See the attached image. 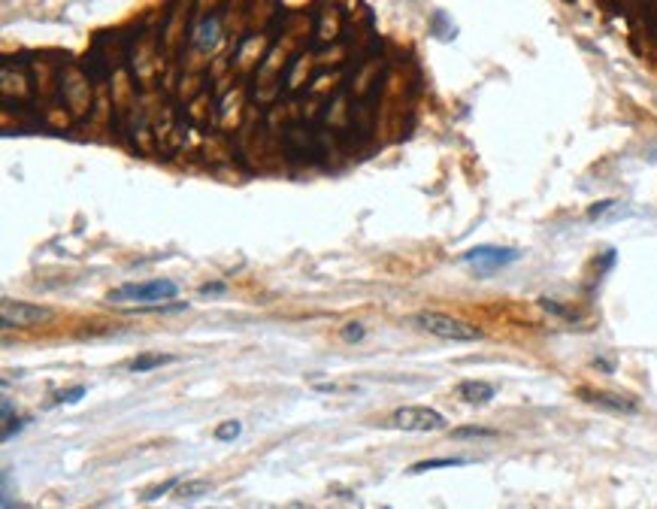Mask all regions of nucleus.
<instances>
[{"instance_id": "obj_5", "label": "nucleus", "mask_w": 657, "mask_h": 509, "mask_svg": "<svg viewBox=\"0 0 657 509\" xmlns=\"http://www.w3.org/2000/svg\"><path fill=\"white\" fill-rule=\"evenodd\" d=\"M49 319H52V310H49V306L24 303V300H3V303H0V324H3V331L31 328V324H40Z\"/></svg>"}, {"instance_id": "obj_10", "label": "nucleus", "mask_w": 657, "mask_h": 509, "mask_svg": "<svg viewBox=\"0 0 657 509\" xmlns=\"http://www.w3.org/2000/svg\"><path fill=\"white\" fill-rule=\"evenodd\" d=\"M470 464V458H430V461H418L409 467V473H427V470H439V467H463Z\"/></svg>"}, {"instance_id": "obj_16", "label": "nucleus", "mask_w": 657, "mask_h": 509, "mask_svg": "<svg viewBox=\"0 0 657 509\" xmlns=\"http://www.w3.org/2000/svg\"><path fill=\"white\" fill-rule=\"evenodd\" d=\"M364 337H367V331H364V324H357V322H352V324H345V328H343V340H345V343H361Z\"/></svg>"}, {"instance_id": "obj_18", "label": "nucleus", "mask_w": 657, "mask_h": 509, "mask_svg": "<svg viewBox=\"0 0 657 509\" xmlns=\"http://www.w3.org/2000/svg\"><path fill=\"white\" fill-rule=\"evenodd\" d=\"M224 285H200V294H221Z\"/></svg>"}, {"instance_id": "obj_13", "label": "nucleus", "mask_w": 657, "mask_h": 509, "mask_svg": "<svg viewBox=\"0 0 657 509\" xmlns=\"http://www.w3.org/2000/svg\"><path fill=\"white\" fill-rule=\"evenodd\" d=\"M170 488H179V479H167V482H161V485H155V488H148L146 494H143V500L146 503H155V500H161L164 494H167Z\"/></svg>"}, {"instance_id": "obj_15", "label": "nucleus", "mask_w": 657, "mask_h": 509, "mask_svg": "<svg viewBox=\"0 0 657 509\" xmlns=\"http://www.w3.org/2000/svg\"><path fill=\"white\" fill-rule=\"evenodd\" d=\"M182 310H188V303H167V306L152 303V306H137V310H130V312H182Z\"/></svg>"}, {"instance_id": "obj_12", "label": "nucleus", "mask_w": 657, "mask_h": 509, "mask_svg": "<svg viewBox=\"0 0 657 509\" xmlns=\"http://www.w3.org/2000/svg\"><path fill=\"white\" fill-rule=\"evenodd\" d=\"M239 433H243V424L239 422H224V424L215 428V440H219V443H230V440H237Z\"/></svg>"}, {"instance_id": "obj_17", "label": "nucleus", "mask_w": 657, "mask_h": 509, "mask_svg": "<svg viewBox=\"0 0 657 509\" xmlns=\"http://www.w3.org/2000/svg\"><path fill=\"white\" fill-rule=\"evenodd\" d=\"M82 397H85V385H73V388L58 394V403H76V400H82Z\"/></svg>"}, {"instance_id": "obj_7", "label": "nucleus", "mask_w": 657, "mask_h": 509, "mask_svg": "<svg viewBox=\"0 0 657 509\" xmlns=\"http://www.w3.org/2000/svg\"><path fill=\"white\" fill-rule=\"evenodd\" d=\"M581 397H588L590 403L606 406V410L615 412H636V403L630 397H618V394H606V391H581Z\"/></svg>"}, {"instance_id": "obj_8", "label": "nucleus", "mask_w": 657, "mask_h": 509, "mask_svg": "<svg viewBox=\"0 0 657 509\" xmlns=\"http://www.w3.org/2000/svg\"><path fill=\"white\" fill-rule=\"evenodd\" d=\"M176 361H179V355H161V352H155V355H137L134 361H128L124 367H128L130 373H148V370H157V367L176 364Z\"/></svg>"}, {"instance_id": "obj_9", "label": "nucleus", "mask_w": 657, "mask_h": 509, "mask_svg": "<svg viewBox=\"0 0 657 509\" xmlns=\"http://www.w3.org/2000/svg\"><path fill=\"white\" fill-rule=\"evenodd\" d=\"M210 491H212V482H206V479H188V482H179L176 497H179V500H197V497L210 494Z\"/></svg>"}, {"instance_id": "obj_4", "label": "nucleus", "mask_w": 657, "mask_h": 509, "mask_svg": "<svg viewBox=\"0 0 657 509\" xmlns=\"http://www.w3.org/2000/svg\"><path fill=\"white\" fill-rule=\"evenodd\" d=\"M391 428L397 431H412V433H427V431H443L445 415L436 412L434 406H400L391 415Z\"/></svg>"}, {"instance_id": "obj_14", "label": "nucleus", "mask_w": 657, "mask_h": 509, "mask_svg": "<svg viewBox=\"0 0 657 509\" xmlns=\"http://www.w3.org/2000/svg\"><path fill=\"white\" fill-rule=\"evenodd\" d=\"M452 437H454V440H476V437H497V431H490V428H457V431H452Z\"/></svg>"}, {"instance_id": "obj_3", "label": "nucleus", "mask_w": 657, "mask_h": 509, "mask_svg": "<svg viewBox=\"0 0 657 509\" xmlns=\"http://www.w3.org/2000/svg\"><path fill=\"white\" fill-rule=\"evenodd\" d=\"M518 249H506V246H476L470 249V252L461 255V261L472 267V273L476 276H490V273L503 270V267H509L518 261Z\"/></svg>"}, {"instance_id": "obj_2", "label": "nucleus", "mask_w": 657, "mask_h": 509, "mask_svg": "<svg viewBox=\"0 0 657 509\" xmlns=\"http://www.w3.org/2000/svg\"><path fill=\"white\" fill-rule=\"evenodd\" d=\"M179 294V285L173 279H152V282H128L121 288H112L106 300L110 303H124V300H134V303H143V300H173Z\"/></svg>"}, {"instance_id": "obj_6", "label": "nucleus", "mask_w": 657, "mask_h": 509, "mask_svg": "<svg viewBox=\"0 0 657 509\" xmlns=\"http://www.w3.org/2000/svg\"><path fill=\"white\" fill-rule=\"evenodd\" d=\"M454 394L461 397L463 403H470V406H485V403L494 400L497 388L490 385V382H481V379H463L461 385H457Z\"/></svg>"}, {"instance_id": "obj_11", "label": "nucleus", "mask_w": 657, "mask_h": 509, "mask_svg": "<svg viewBox=\"0 0 657 509\" xmlns=\"http://www.w3.org/2000/svg\"><path fill=\"white\" fill-rule=\"evenodd\" d=\"M215 37H219V19H206L200 24V31H197V46L210 49V46H215Z\"/></svg>"}, {"instance_id": "obj_1", "label": "nucleus", "mask_w": 657, "mask_h": 509, "mask_svg": "<svg viewBox=\"0 0 657 509\" xmlns=\"http://www.w3.org/2000/svg\"><path fill=\"white\" fill-rule=\"evenodd\" d=\"M412 324L424 333H434L439 340H452V343H476L481 340V331L470 322H461L454 315L445 312H434V310H421L412 315Z\"/></svg>"}]
</instances>
